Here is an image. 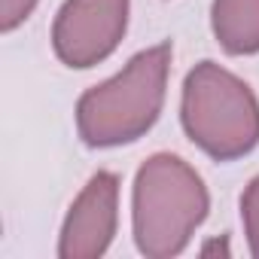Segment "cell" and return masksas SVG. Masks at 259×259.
Segmentation results:
<instances>
[{
  "instance_id": "6",
  "label": "cell",
  "mask_w": 259,
  "mask_h": 259,
  "mask_svg": "<svg viewBox=\"0 0 259 259\" xmlns=\"http://www.w3.org/2000/svg\"><path fill=\"white\" fill-rule=\"evenodd\" d=\"M210 28L229 55L259 52V0H213Z\"/></svg>"
},
{
  "instance_id": "4",
  "label": "cell",
  "mask_w": 259,
  "mask_h": 259,
  "mask_svg": "<svg viewBox=\"0 0 259 259\" xmlns=\"http://www.w3.org/2000/svg\"><path fill=\"white\" fill-rule=\"evenodd\" d=\"M132 0H64L52 25V49L61 64L85 70L113 55L128 28Z\"/></svg>"
},
{
  "instance_id": "5",
  "label": "cell",
  "mask_w": 259,
  "mask_h": 259,
  "mask_svg": "<svg viewBox=\"0 0 259 259\" xmlns=\"http://www.w3.org/2000/svg\"><path fill=\"white\" fill-rule=\"evenodd\" d=\"M119 223V177L113 171H98L76 201L70 204L61 238L58 256L61 259H98L113 244Z\"/></svg>"
},
{
  "instance_id": "8",
  "label": "cell",
  "mask_w": 259,
  "mask_h": 259,
  "mask_svg": "<svg viewBox=\"0 0 259 259\" xmlns=\"http://www.w3.org/2000/svg\"><path fill=\"white\" fill-rule=\"evenodd\" d=\"M34 7H37V0H0V31L4 34L16 31L22 22H28Z\"/></svg>"
},
{
  "instance_id": "7",
  "label": "cell",
  "mask_w": 259,
  "mask_h": 259,
  "mask_svg": "<svg viewBox=\"0 0 259 259\" xmlns=\"http://www.w3.org/2000/svg\"><path fill=\"white\" fill-rule=\"evenodd\" d=\"M241 223H244L250 253L259 259V177H253L241 195Z\"/></svg>"
},
{
  "instance_id": "3",
  "label": "cell",
  "mask_w": 259,
  "mask_h": 259,
  "mask_svg": "<svg viewBox=\"0 0 259 259\" xmlns=\"http://www.w3.org/2000/svg\"><path fill=\"white\" fill-rule=\"evenodd\" d=\"M180 122L186 138L217 162L241 159L259 144V101L253 89L217 61H201L186 73Z\"/></svg>"
},
{
  "instance_id": "2",
  "label": "cell",
  "mask_w": 259,
  "mask_h": 259,
  "mask_svg": "<svg viewBox=\"0 0 259 259\" xmlns=\"http://www.w3.org/2000/svg\"><path fill=\"white\" fill-rule=\"evenodd\" d=\"M207 186L180 156L156 153L138 168L132 192V229L144 256L168 259L183 253L195 229L207 220Z\"/></svg>"
},
{
  "instance_id": "1",
  "label": "cell",
  "mask_w": 259,
  "mask_h": 259,
  "mask_svg": "<svg viewBox=\"0 0 259 259\" xmlns=\"http://www.w3.org/2000/svg\"><path fill=\"white\" fill-rule=\"evenodd\" d=\"M171 70V43L138 52L116 76L76 101V132L85 147H122L141 141L156 125Z\"/></svg>"
}]
</instances>
